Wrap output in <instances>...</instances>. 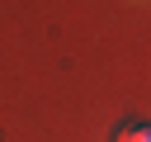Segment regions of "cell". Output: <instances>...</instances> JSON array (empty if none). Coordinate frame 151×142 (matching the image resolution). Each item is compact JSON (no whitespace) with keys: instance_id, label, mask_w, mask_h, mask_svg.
Instances as JSON below:
<instances>
[{"instance_id":"6da1fadb","label":"cell","mask_w":151,"mask_h":142,"mask_svg":"<svg viewBox=\"0 0 151 142\" xmlns=\"http://www.w3.org/2000/svg\"><path fill=\"white\" fill-rule=\"evenodd\" d=\"M118 142H151V123H137V128H123Z\"/></svg>"}]
</instances>
